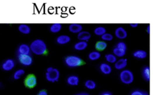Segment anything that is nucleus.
Returning <instances> with one entry per match:
<instances>
[{"label":"nucleus","mask_w":153,"mask_h":95,"mask_svg":"<svg viewBox=\"0 0 153 95\" xmlns=\"http://www.w3.org/2000/svg\"><path fill=\"white\" fill-rule=\"evenodd\" d=\"M30 51L37 55H42L48 54V47L47 45L41 39H36L31 43L29 46Z\"/></svg>","instance_id":"1"},{"label":"nucleus","mask_w":153,"mask_h":95,"mask_svg":"<svg viewBox=\"0 0 153 95\" xmlns=\"http://www.w3.org/2000/svg\"><path fill=\"white\" fill-rule=\"evenodd\" d=\"M65 64L69 67H78L83 65L85 62L80 57L76 55H69L65 58Z\"/></svg>","instance_id":"2"},{"label":"nucleus","mask_w":153,"mask_h":95,"mask_svg":"<svg viewBox=\"0 0 153 95\" xmlns=\"http://www.w3.org/2000/svg\"><path fill=\"white\" fill-rule=\"evenodd\" d=\"M119 79L122 83L129 85L134 81V75L133 73L129 70H124L120 72Z\"/></svg>","instance_id":"3"},{"label":"nucleus","mask_w":153,"mask_h":95,"mask_svg":"<svg viewBox=\"0 0 153 95\" xmlns=\"http://www.w3.org/2000/svg\"><path fill=\"white\" fill-rule=\"evenodd\" d=\"M46 79L50 83H57L59 79V71L57 68H53L50 72H46Z\"/></svg>","instance_id":"4"},{"label":"nucleus","mask_w":153,"mask_h":95,"mask_svg":"<svg viewBox=\"0 0 153 95\" xmlns=\"http://www.w3.org/2000/svg\"><path fill=\"white\" fill-rule=\"evenodd\" d=\"M18 61L22 65L28 67L32 64V58L30 55H17Z\"/></svg>","instance_id":"5"},{"label":"nucleus","mask_w":153,"mask_h":95,"mask_svg":"<svg viewBox=\"0 0 153 95\" xmlns=\"http://www.w3.org/2000/svg\"><path fill=\"white\" fill-rule=\"evenodd\" d=\"M24 84L29 88H35L37 85V78L34 74H29L25 79Z\"/></svg>","instance_id":"6"},{"label":"nucleus","mask_w":153,"mask_h":95,"mask_svg":"<svg viewBox=\"0 0 153 95\" xmlns=\"http://www.w3.org/2000/svg\"><path fill=\"white\" fill-rule=\"evenodd\" d=\"M15 66L14 61L11 58H8L2 64V69L5 71H11Z\"/></svg>","instance_id":"7"},{"label":"nucleus","mask_w":153,"mask_h":95,"mask_svg":"<svg viewBox=\"0 0 153 95\" xmlns=\"http://www.w3.org/2000/svg\"><path fill=\"white\" fill-rule=\"evenodd\" d=\"M30 52V48L27 44H20L18 46L17 55H29Z\"/></svg>","instance_id":"8"},{"label":"nucleus","mask_w":153,"mask_h":95,"mask_svg":"<svg viewBox=\"0 0 153 95\" xmlns=\"http://www.w3.org/2000/svg\"><path fill=\"white\" fill-rule=\"evenodd\" d=\"M115 35L119 39H125L127 37V32L122 27H119L115 30Z\"/></svg>","instance_id":"9"},{"label":"nucleus","mask_w":153,"mask_h":95,"mask_svg":"<svg viewBox=\"0 0 153 95\" xmlns=\"http://www.w3.org/2000/svg\"><path fill=\"white\" fill-rule=\"evenodd\" d=\"M68 29L71 32L74 34H78L83 31V26L80 24L78 23H72L68 27Z\"/></svg>","instance_id":"10"},{"label":"nucleus","mask_w":153,"mask_h":95,"mask_svg":"<svg viewBox=\"0 0 153 95\" xmlns=\"http://www.w3.org/2000/svg\"><path fill=\"white\" fill-rule=\"evenodd\" d=\"M91 37V34L88 32H85V31H82L80 33L78 34V39L80 41H89Z\"/></svg>","instance_id":"11"},{"label":"nucleus","mask_w":153,"mask_h":95,"mask_svg":"<svg viewBox=\"0 0 153 95\" xmlns=\"http://www.w3.org/2000/svg\"><path fill=\"white\" fill-rule=\"evenodd\" d=\"M127 62H128V61L126 58H121V59L116 61L114 64L115 68L116 70H122L127 66Z\"/></svg>","instance_id":"12"},{"label":"nucleus","mask_w":153,"mask_h":95,"mask_svg":"<svg viewBox=\"0 0 153 95\" xmlns=\"http://www.w3.org/2000/svg\"><path fill=\"white\" fill-rule=\"evenodd\" d=\"M99 68H100L101 72L102 74H105V75H108V74H110L111 71H112V69H111L110 66L106 63L101 64Z\"/></svg>","instance_id":"13"},{"label":"nucleus","mask_w":153,"mask_h":95,"mask_svg":"<svg viewBox=\"0 0 153 95\" xmlns=\"http://www.w3.org/2000/svg\"><path fill=\"white\" fill-rule=\"evenodd\" d=\"M70 41L71 37L68 35H65L59 36L57 38V43L60 44V45H63V44H68V42H70Z\"/></svg>","instance_id":"14"},{"label":"nucleus","mask_w":153,"mask_h":95,"mask_svg":"<svg viewBox=\"0 0 153 95\" xmlns=\"http://www.w3.org/2000/svg\"><path fill=\"white\" fill-rule=\"evenodd\" d=\"M67 83L71 86H76L79 83V78H78V76H74V75L68 76L67 78Z\"/></svg>","instance_id":"15"},{"label":"nucleus","mask_w":153,"mask_h":95,"mask_svg":"<svg viewBox=\"0 0 153 95\" xmlns=\"http://www.w3.org/2000/svg\"><path fill=\"white\" fill-rule=\"evenodd\" d=\"M133 56L138 59H143L146 58L147 56V53L144 50H137V51L133 53Z\"/></svg>","instance_id":"16"},{"label":"nucleus","mask_w":153,"mask_h":95,"mask_svg":"<svg viewBox=\"0 0 153 95\" xmlns=\"http://www.w3.org/2000/svg\"><path fill=\"white\" fill-rule=\"evenodd\" d=\"M142 76L143 79L146 80V82H149L150 79V67L148 66H145L142 70Z\"/></svg>","instance_id":"17"},{"label":"nucleus","mask_w":153,"mask_h":95,"mask_svg":"<svg viewBox=\"0 0 153 95\" xmlns=\"http://www.w3.org/2000/svg\"><path fill=\"white\" fill-rule=\"evenodd\" d=\"M87 42L86 41H79L77 44H74V49L76 50H78V51H82V50H84L86 47H87Z\"/></svg>","instance_id":"18"},{"label":"nucleus","mask_w":153,"mask_h":95,"mask_svg":"<svg viewBox=\"0 0 153 95\" xmlns=\"http://www.w3.org/2000/svg\"><path fill=\"white\" fill-rule=\"evenodd\" d=\"M18 30L20 32H21L22 34L24 35H28L30 33V28L29 26L26 24H20L18 26Z\"/></svg>","instance_id":"19"},{"label":"nucleus","mask_w":153,"mask_h":95,"mask_svg":"<svg viewBox=\"0 0 153 95\" xmlns=\"http://www.w3.org/2000/svg\"><path fill=\"white\" fill-rule=\"evenodd\" d=\"M61 29H62V25L60 23H53L50 27V31L52 33H57V32H60Z\"/></svg>","instance_id":"20"},{"label":"nucleus","mask_w":153,"mask_h":95,"mask_svg":"<svg viewBox=\"0 0 153 95\" xmlns=\"http://www.w3.org/2000/svg\"><path fill=\"white\" fill-rule=\"evenodd\" d=\"M107 46H108V44L104 41H98L95 44V49L99 51H103L107 48Z\"/></svg>","instance_id":"21"},{"label":"nucleus","mask_w":153,"mask_h":95,"mask_svg":"<svg viewBox=\"0 0 153 95\" xmlns=\"http://www.w3.org/2000/svg\"><path fill=\"white\" fill-rule=\"evenodd\" d=\"M101 57V53L98 51H93L89 54V59L91 61H96Z\"/></svg>","instance_id":"22"},{"label":"nucleus","mask_w":153,"mask_h":95,"mask_svg":"<svg viewBox=\"0 0 153 95\" xmlns=\"http://www.w3.org/2000/svg\"><path fill=\"white\" fill-rule=\"evenodd\" d=\"M113 53L116 57H123L126 53V51H124V50H122V49L115 47L113 49Z\"/></svg>","instance_id":"23"},{"label":"nucleus","mask_w":153,"mask_h":95,"mask_svg":"<svg viewBox=\"0 0 153 95\" xmlns=\"http://www.w3.org/2000/svg\"><path fill=\"white\" fill-rule=\"evenodd\" d=\"M85 87L89 90H93L96 88V84L92 80H86L84 83Z\"/></svg>","instance_id":"24"},{"label":"nucleus","mask_w":153,"mask_h":95,"mask_svg":"<svg viewBox=\"0 0 153 95\" xmlns=\"http://www.w3.org/2000/svg\"><path fill=\"white\" fill-rule=\"evenodd\" d=\"M94 33H95V35H96L98 36H102L104 34L106 33V29L105 28H104V27L102 26L97 27V28H95V30H94Z\"/></svg>","instance_id":"25"},{"label":"nucleus","mask_w":153,"mask_h":95,"mask_svg":"<svg viewBox=\"0 0 153 95\" xmlns=\"http://www.w3.org/2000/svg\"><path fill=\"white\" fill-rule=\"evenodd\" d=\"M105 59L109 63H115L117 61L116 57L113 54H108L105 55Z\"/></svg>","instance_id":"26"},{"label":"nucleus","mask_w":153,"mask_h":95,"mask_svg":"<svg viewBox=\"0 0 153 95\" xmlns=\"http://www.w3.org/2000/svg\"><path fill=\"white\" fill-rule=\"evenodd\" d=\"M24 73L25 72L23 69H19V70H17V71H15L14 74V76H13L14 79H15V80H17V79H19L21 77L23 74H24Z\"/></svg>","instance_id":"27"},{"label":"nucleus","mask_w":153,"mask_h":95,"mask_svg":"<svg viewBox=\"0 0 153 95\" xmlns=\"http://www.w3.org/2000/svg\"><path fill=\"white\" fill-rule=\"evenodd\" d=\"M101 37L102 40L104 41H110L113 40V35L109 33L104 34V35L102 36H101Z\"/></svg>","instance_id":"28"},{"label":"nucleus","mask_w":153,"mask_h":95,"mask_svg":"<svg viewBox=\"0 0 153 95\" xmlns=\"http://www.w3.org/2000/svg\"><path fill=\"white\" fill-rule=\"evenodd\" d=\"M116 48H118V49H122V50H124V51H126L127 49V46L126 44H125L124 42L121 41V42H119L118 44H116Z\"/></svg>","instance_id":"29"},{"label":"nucleus","mask_w":153,"mask_h":95,"mask_svg":"<svg viewBox=\"0 0 153 95\" xmlns=\"http://www.w3.org/2000/svg\"><path fill=\"white\" fill-rule=\"evenodd\" d=\"M131 95H143V92H141L140 90H135L131 92Z\"/></svg>","instance_id":"30"},{"label":"nucleus","mask_w":153,"mask_h":95,"mask_svg":"<svg viewBox=\"0 0 153 95\" xmlns=\"http://www.w3.org/2000/svg\"><path fill=\"white\" fill-rule=\"evenodd\" d=\"M38 95H48V92H47L46 90H41V91L38 92Z\"/></svg>","instance_id":"31"},{"label":"nucleus","mask_w":153,"mask_h":95,"mask_svg":"<svg viewBox=\"0 0 153 95\" xmlns=\"http://www.w3.org/2000/svg\"><path fill=\"white\" fill-rule=\"evenodd\" d=\"M130 26L132 28H135V27L138 26V24L137 23H130Z\"/></svg>","instance_id":"32"},{"label":"nucleus","mask_w":153,"mask_h":95,"mask_svg":"<svg viewBox=\"0 0 153 95\" xmlns=\"http://www.w3.org/2000/svg\"><path fill=\"white\" fill-rule=\"evenodd\" d=\"M101 95H113V94H111L110 92H104V93H102Z\"/></svg>","instance_id":"33"},{"label":"nucleus","mask_w":153,"mask_h":95,"mask_svg":"<svg viewBox=\"0 0 153 95\" xmlns=\"http://www.w3.org/2000/svg\"><path fill=\"white\" fill-rule=\"evenodd\" d=\"M146 32H147L148 34H150V26H147V29H146Z\"/></svg>","instance_id":"34"},{"label":"nucleus","mask_w":153,"mask_h":95,"mask_svg":"<svg viewBox=\"0 0 153 95\" xmlns=\"http://www.w3.org/2000/svg\"><path fill=\"white\" fill-rule=\"evenodd\" d=\"M52 70H53V67H48V68L47 69V72H50V71H51Z\"/></svg>","instance_id":"35"},{"label":"nucleus","mask_w":153,"mask_h":95,"mask_svg":"<svg viewBox=\"0 0 153 95\" xmlns=\"http://www.w3.org/2000/svg\"><path fill=\"white\" fill-rule=\"evenodd\" d=\"M76 95H89V94L87 93H80V94H78Z\"/></svg>","instance_id":"36"},{"label":"nucleus","mask_w":153,"mask_h":95,"mask_svg":"<svg viewBox=\"0 0 153 95\" xmlns=\"http://www.w3.org/2000/svg\"><path fill=\"white\" fill-rule=\"evenodd\" d=\"M143 95H149L147 93H145V92H143Z\"/></svg>","instance_id":"37"}]
</instances>
